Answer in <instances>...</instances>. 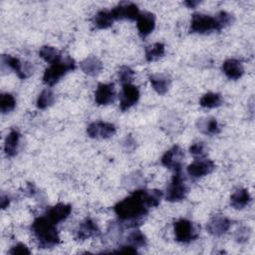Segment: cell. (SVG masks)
<instances>
[{"mask_svg":"<svg viewBox=\"0 0 255 255\" xmlns=\"http://www.w3.org/2000/svg\"><path fill=\"white\" fill-rule=\"evenodd\" d=\"M162 196V191L157 189H138L118 202L114 210L120 220L132 223L134 226L136 222L143 219L151 207L159 204Z\"/></svg>","mask_w":255,"mask_h":255,"instance_id":"cell-1","label":"cell"},{"mask_svg":"<svg viewBox=\"0 0 255 255\" xmlns=\"http://www.w3.org/2000/svg\"><path fill=\"white\" fill-rule=\"evenodd\" d=\"M31 230L40 248H52L60 242L56 224L47 216L36 218L31 225Z\"/></svg>","mask_w":255,"mask_h":255,"instance_id":"cell-2","label":"cell"},{"mask_svg":"<svg viewBox=\"0 0 255 255\" xmlns=\"http://www.w3.org/2000/svg\"><path fill=\"white\" fill-rule=\"evenodd\" d=\"M76 68L75 61L69 56H62V58L51 64L47 68L43 75V82L48 86H53L59 82V80L65 76L68 72L73 71Z\"/></svg>","mask_w":255,"mask_h":255,"instance_id":"cell-3","label":"cell"},{"mask_svg":"<svg viewBox=\"0 0 255 255\" xmlns=\"http://www.w3.org/2000/svg\"><path fill=\"white\" fill-rule=\"evenodd\" d=\"M173 229L175 239L180 243H189L194 241L197 239L200 232V226L185 218L177 220L174 223Z\"/></svg>","mask_w":255,"mask_h":255,"instance_id":"cell-4","label":"cell"},{"mask_svg":"<svg viewBox=\"0 0 255 255\" xmlns=\"http://www.w3.org/2000/svg\"><path fill=\"white\" fill-rule=\"evenodd\" d=\"M187 192L188 188L182 176L181 169L174 171V175L172 176L171 181L166 188L165 199L170 202L180 201L185 198Z\"/></svg>","mask_w":255,"mask_h":255,"instance_id":"cell-5","label":"cell"},{"mask_svg":"<svg viewBox=\"0 0 255 255\" xmlns=\"http://www.w3.org/2000/svg\"><path fill=\"white\" fill-rule=\"evenodd\" d=\"M212 31H219L214 17L201 13H194L192 15L189 27L190 33L206 34Z\"/></svg>","mask_w":255,"mask_h":255,"instance_id":"cell-6","label":"cell"},{"mask_svg":"<svg viewBox=\"0 0 255 255\" xmlns=\"http://www.w3.org/2000/svg\"><path fill=\"white\" fill-rule=\"evenodd\" d=\"M9 68L10 70H13L17 76L24 80L27 77H29L33 73V68L30 63H22L18 58L12 57L10 55H2L1 57V69Z\"/></svg>","mask_w":255,"mask_h":255,"instance_id":"cell-7","label":"cell"},{"mask_svg":"<svg viewBox=\"0 0 255 255\" xmlns=\"http://www.w3.org/2000/svg\"><path fill=\"white\" fill-rule=\"evenodd\" d=\"M117 131L116 127L111 123L97 121L90 124L87 128V134L92 138L104 139L113 136Z\"/></svg>","mask_w":255,"mask_h":255,"instance_id":"cell-8","label":"cell"},{"mask_svg":"<svg viewBox=\"0 0 255 255\" xmlns=\"http://www.w3.org/2000/svg\"><path fill=\"white\" fill-rule=\"evenodd\" d=\"M115 20H136L139 15L138 7L131 2H121L111 10Z\"/></svg>","mask_w":255,"mask_h":255,"instance_id":"cell-9","label":"cell"},{"mask_svg":"<svg viewBox=\"0 0 255 255\" xmlns=\"http://www.w3.org/2000/svg\"><path fill=\"white\" fill-rule=\"evenodd\" d=\"M184 157L183 150L178 145H173L169 148L161 157V163L165 167L172 169L173 171L181 169L182 159Z\"/></svg>","mask_w":255,"mask_h":255,"instance_id":"cell-10","label":"cell"},{"mask_svg":"<svg viewBox=\"0 0 255 255\" xmlns=\"http://www.w3.org/2000/svg\"><path fill=\"white\" fill-rule=\"evenodd\" d=\"M139 99V91L137 87L131 84L123 85L120 93V109L125 112L137 103Z\"/></svg>","mask_w":255,"mask_h":255,"instance_id":"cell-11","label":"cell"},{"mask_svg":"<svg viewBox=\"0 0 255 255\" xmlns=\"http://www.w3.org/2000/svg\"><path fill=\"white\" fill-rule=\"evenodd\" d=\"M215 164L211 159L200 158L194 160L187 166V173L191 178H200L213 171Z\"/></svg>","mask_w":255,"mask_h":255,"instance_id":"cell-12","label":"cell"},{"mask_svg":"<svg viewBox=\"0 0 255 255\" xmlns=\"http://www.w3.org/2000/svg\"><path fill=\"white\" fill-rule=\"evenodd\" d=\"M116 99L115 85L110 84H99L95 92V102L99 106H107L114 103Z\"/></svg>","mask_w":255,"mask_h":255,"instance_id":"cell-13","label":"cell"},{"mask_svg":"<svg viewBox=\"0 0 255 255\" xmlns=\"http://www.w3.org/2000/svg\"><path fill=\"white\" fill-rule=\"evenodd\" d=\"M230 226L231 221L227 217L216 215L209 220L206 225V229L208 233L213 236H221L228 231Z\"/></svg>","mask_w":255,"mask_h":255,"instance_id":"cell-14","label":"cell"},{"mask_svg":"<svg viewBox=\"0 0 255 255\" xmlns=\"http://www.w3.org/2000/svg\"><path fill=\"white\" fill-rule=\"evenodd\" d=\"M155 27V16L150 12L139 13L136 19V28L140 37L148 36Z\"/></svg>","mask_w":255,"mask_h":255,"instance_id":"cell-15","label":"cell"},{"mask_svg":"<svg viewBox=\"0 0 255 255\" xmlns=\"http://www.w3.org/2000/svg\"><path fill=\"white\" fill-rule=\"evenodd\" d=\"M72 211V206L70 204H66V203H57L56 205L50 207L47 210L46 216L55 224L65 220Z\"/></svg>","mask_w":255,"mask_h":255,"instance_id":"cell-16","label":"cell"},{"mask_svg":"<svg viewBox=\"0 0 255 255\" xmlns=\"http://www.w3.org/2000/svg\"><path fill=\"white\" fill-rule=\"evenodd\" d=\"M222 71L230 80H238L244 74L242 63L236 59H228L222 64Z\"/></svg>","mask_w":255,"mask_h":255,"instance_id":"cell-17","label":"cell"},{"mask_svg":"<svg viewBox=\"0 0 255 255\" xmlns=\"http://www.w3.org/2000/svg\"><path fill=\"white\" fill-rule=\"evenodd\" d=\"M99 233L100 229L97 223L93 219L87 217L80 223L77 229V238L79 240H86L90 237L98 235Z\"/></svg>","mask_w":255,"mask_h":255,"instance_id":"cell-18","label":"cell"},{"mask_svg":"<svg viewBox=\"0 0 255 255\" xmlns=\"http://www.w3.org/2000/svg\"><path fill=\"white\" fill-rule=\"evenodd\" d=\"M148 80L158 95H165L169 89L170 78L165 74H151Z\"/></svg>","mask_w":255,"mask_h":255,"instance_id":"cell-19","label":"cell"},{"mask_svg":"<svg viewBox=\"0 0 255 255\" xmlns=\"http://www.w3.org/2000/svg\"><path fill=\"white\" fill-rule=\"evenodd\" d=\"M251 201L250 193L245 188L236 189L230 196V205L235 209H243Z\"/></svg>","mask_w":255,"mask_h":255,"instance_id":"cell-20","label":"cell"},{"mask_svg":"<svg viewBox=\"0 0 255 255\" xmlns=\"http://www.w3.org/2000/svg\"><path fill=\"white\" fill-rule=\"evenodd\" d=\"M81 69L89 76H97L103 70V63L96 56H89L82 61Z\"/></svg>","mask_w":255,"mask_h":255,"instance_id":"cell-21","label":"cell"},{"mask_svg":"<svg viewBox=\"0 0 255 255\" xmlns=\"http://www.w3.org/2000/svg\"><path fill=\"white\" fill-rule=\"evenodd\" d=\"M19 141H20V132L17 129H11L8 135L5 138L4 143V150L7 156H14L16 155L19 147Z\"/></svg>","mask_w":255,"mask_h":255,"instance_id":"cell-22","label":"cell"},{"mask_svg":"<svg viewBox=\"0 0 255 255\" xmlns=\"http://www.w3.org/2000/svg\"><path fill=\"white\" fill-rule=\"evenodd\" d=\"M196 127L205 134H217L220 131L219 125L214 118H200L196 123Z\"/></svg>","mask_w":255,"mask_h":255,"instance_id":"cell-23","label":"cell"},{"mask_svg":"<svg viewBox=\"0 0 255 255\" xmlns=\"http://www.w3.org/2000/svg\"><path fill=\"white\" fill-rule=\"evenodd\" d=\"M114 21L115 19L113 18L111 10H101L93 19V23L98 29H107L113 25Z\"/></svg>","mask_w":255,"mask_h":255,"instance_id":"cell-24","label":"cell"},{"mask_svg":"<svg viewBox=\"0 0 255 255\" xmlns=\"http://www.w3.org/2000/svg\"><path fill=\"white\" fill-rule=\"evenodd\" d=\"M145 59L147 62H153L161 58L165 53V47L162 43H154L145 47Z\"/></svg>","mask_w":255,"mask_h":255,"instance_id":"cell-25","label":"cell"},{"mask_svg":"<svg viewBox=\"0 0 255 255\" xmlns=\"http://www.w3.org/2000/svg\"><path fill=\"white\" fill-rule=\"evenodd\" d=\"M39 56L47 63L53 64L62 58V54L52 46H43L39 50Z\"/></svg>","mask_w":255,"mask_h":255,"instance_id":"cell-26","label":"cell"},{"mask_svg":"<svg viewBox=\"0 0 255 255\" xmlns=\"http://www.w3.org/2000/svg\"><path fill=\"white\" fill-rule=\"evenodd\" d=\"M199 104L201 107L207 109L217 108L222 104V97L217 93H206L201 97Z\"/></svg>","mask_w":255,"mask_h":255,"instance_id":"cell-27","label":"cell"},{"mask_svg":"<svg viewBox=\"0 0 255 255\" xmlns=\"http://www.w3.org/2000/svg\"><path fill=\"white\" fill-rule=\"evenodd\" d=\"M55 102V95L50 89L43 90L37 99V108L40 110L47 109Z\"/></svg>","mask_w":255,"mask_h":255,"instance_id":"cell-28","label":"cell"},{"mask_svg":"<svg viewBox=\"0 0 255 255\" xmlns=\"http://www.w3.org/2000/svg\"><path fill=\"white\" fill-rule=\"evenodd\" d=\"M146 242L147 241L145 235L139 230L131 231L127 237V244H129L135 248L144 247L146 245Z\"/></svg>","mask_w":255,"mask_h":255,"instance_id":"cell-29","label":"cell"},{"mask_svg":"<svg viewBox=\"0 0 255 255\" xmlns=\"http://www.w3.org/2000/svg\"><path fill=\"white\" fill-rule=\"evenodd\" d=\"M16 107V100L15 98L9 94L4 93L0 96V111L2 114H7L13 111Z\"/></svg>","mask_w":255,"mask_h":255,"instance_id":"cell-30","label":"cell"},{"mask_svg":"<svg viewBox=\"0 0 255 255\" xmlns=\"http://www.w3.org/2000/svg\"><path fill=\"white\" fill-rule=\"evenodd\" d=\"M215 21L217 23V26H218V30L220 31L221 29L229 26L230 24H232V22L234 21V18L233 16L226 12V11H219L215 16Z\"/></svg>","mask_w":255,"mask_h":255,"instance_id":"cell-31","label":"cell"},{"mask_svg":"<svg viewBox=\"0 0 255 255\" xmlns=\"http://www.w3.org/2000/svg\"><path fill=\"white\" fill-rule=\"evenodd\" d=\"M118 76H119V80L122 83V85L130 84V82L133 79L134 72L128 66H122L118 72Z\"/></svg>","mask_w":255,"mask_h":255,"instance_id":"cell-32","label":"cell"},{"mask_svg":"<svg viewBox=\"0 0 255 255\" xmlns=\"http://www.w3.org/2000/svg\"><path fill=\"white\" fill-rule=\"evenodd\" d=\"M189 152L194 156H203L206 153V146L202 141L194 142L190 145Z\"/></svg>","mask_w":255,"mask_h":255,"instance_id":"cell-33","label":"cell"},{"mask_svg":"<svg viewBox=\"0 0 255 255\" xmlns=\"http://www.w3.org/2000/svg\"><path fill=\"white\" fill-rule=\"evenodd\" d=\"M249 229L247 227H241L239 228L235 233V239L239 243H244L249 238Z\"/></svg>","mask_w":255,"mask_h":255,"instance_id":"cell-34","label":"cell"},{"mask_svg":"<svg viewBox=\"0 0 255 255\" xmlns=\"http://www.w3.org/2000/svg\"><path fill=\"white\" fill-rule=\"evenodd\" d=\"M10 254H13V255H16V254H21V255H25V254H30V250L28 249V247L23 244V243H18L16 245H14L10 251H9Z\"/></svg>","mask_w":255,"mask_h":255,"instance_id":"cell-35","label":"cell"},{"mask_svg":"<svg viewBox=\"0 0 255 255\" xmlns=\"http://www.w3.org/2000/svg\"><path fill=\"white\" fill-rule=\"evenodd\" d=\"M135 142H134V140H133V138L130 136V135H128L127 137H126V141H125V145L127 146V149L128 150H131V149H133L134 148V144Z\"/></svg>","mask_w":255,"mask_h":255,"instance_id":"cell-36","label":"cell"},{"mask_svg":"<svg viewBox=\"0 0 255 255\" xmlns=\"http://www.w3.org/2000/svg\"><path fill=\"white\" fill-rule=\"evenodd\" d=\"M9 203H10V199H9L8 195L2 193V194H1V199H0L1 208H2V209H5V208L9 205Z\"/></svg>","mask_w":255,"mask_h":255,"instance_id":"cell-37","label":"cell"},{"mask_svg":"<svg viewBox=\"0 0 255 255\" xmlns=\"http://www.w3.org/2000/svg\"><path fill=\"white\" fill-rule=\"evenodd\" d=\"M186 7H188V8H195L197 5H199L200 4V1H196V0H188V1H185L184 3H183Z\"/></svg>","mask_w":255,"mask_h":255,"instance_id":"cell-38","label":"cell"}]
</instances>
